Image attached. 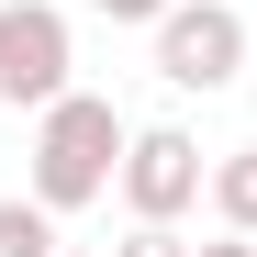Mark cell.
Masks as SVG:
<instances>
[{"label": "cell", "mask_w": 257, "mask_h": 257, "mask_svg": "<svg viewBox=\"0 0 257 257\" xmlns=\"http://www.w3.org/2000/svg\"><path fill=\"white\" fill-rule=\"evenodd\" d=\"M123 146H135V123H123L101 90H56L45 112H34V168H23V190L56 201V212H90V201H112V179H123Z\"/></svg>", "instance_id": "1"}, {"label": "cell", "mask_w": 257, "mask_h": 257, "mask_svg": "<svg viewBox=\"0 0 257 257\" xmlns=\"http://www.w3.org/2000/svg\"><path fill=\"white\" fill-rule=\"evenodd\" d=\"M157 34V78H168V90H235V78H246V12H235V0H168V12L146 23Z\"/></svg>", "instance_id": "2"}, {"label": "cell", "mask_w": 257, "mask_h": 257, "mask_svg": "<svg viewBox=\"0 0 257 257\" xmlns=\"http://www.w3.org/2000/svg\"><path fill=\"white\" fill-rule=\"evenodd\" d=\"M78 90V34L56 0H0V112H45Z\"/></svg>", "instance_id": "3"}, {"label": "cell", "mask_w": 257, "mask_h": 257, "mask_svg": "<svg viewBox=\"0 0 257 257\" xmlns=\"http://www.w3.org/2000/svg\"><path fill=\"white\" fill-rule=\"evenodd\" d=\"M123 212L135 224H179L190 201H212V157L179 135V123H135V146H123Z\"/></svg>", "instance_id": "4"}, {"label": "cell", "mask_w": 257, "mask_h": 257, "mask_svg": "<svg viewBox=\"0 0 257 257\" xmlns=\"http://www.w3.org/2000/svg\"><path fill=\"white\" fill-rule=\"evenodd\" d=\"M0 257H56V201H34V190L0 201Z\"/></svg>", "instance_id": "5"}, {"label": "cell", "mask_w": 257, "mask_h": 257, "mask_svg": "<svg viewBox=\"0 0 257 257\" xmlns=\"http://www.w3.org/2000/svg\"><path fill=\"white\" fill-rule=\"evenodd\" d=\"M212 212H224L235 235H257V146H235V157H212Z\"/></svg>", "instance_id": "6"}, {"label": "cell", "mask_w": 257, "mask_h": 257, "mask_svg": "<svg viewBox=\"0 0 257 257\" xmlns=\"http://www.w3.org/2000/svg\"><path fill=\"white\" fill-rule=\"evenodd\" d=\"M112 257H201V246H190V235H179V224H135V235H123V246H112Z\"/></svg>", "instance_id": "7"}, {"label": "cell", "mask_w": 257, "mask_h": 257, "mask_svg": "<svg viewBox=\"0 0 257 257\" xmlns=\"http://www.w3.org/2000/svg\"><path fill=\"white\" fill-rule=\"evenodd\" d=\"M90 12H101V23H157L168 0H90Z\"/></svg>", "instance_id": "8"}, {"label": "cell", "mask_w": 257, "mask_h": 257, "mask_svg": "<svg viewBox=\"0 0 257 257\" xmlns=\"http://www.w3.org/2000/svg\"><path fill=\"white\" fill-rule=\"evenodd\" d=\"M201 257H257V235H235V224H224V235H212Z\"/></svg>", "instance_id": "9"}, {"label": "cell", "mask_w": 257, "mask_h": 257, "mask_svg": "<svg viewBox=\"0 0 257 257\" xmlns=\"http://www.w3.org/2000/svg\"><path fill=\"white\" fill-rule=\"evenodd\" d=\"M56 257H90V246H56Z\"/></svg>", "instance_id": "10"}]
</instances>
